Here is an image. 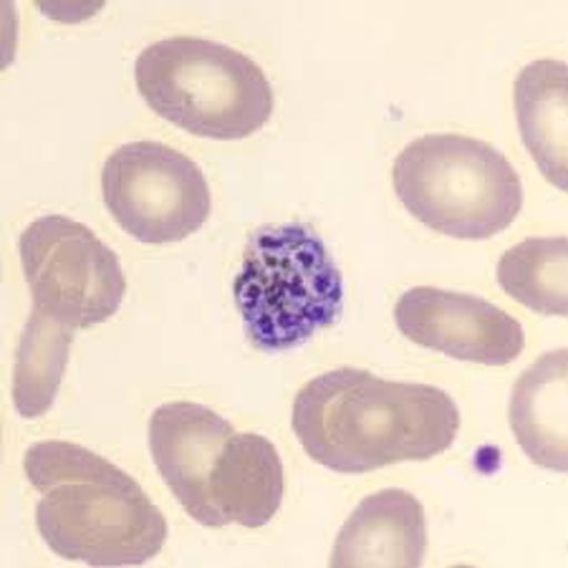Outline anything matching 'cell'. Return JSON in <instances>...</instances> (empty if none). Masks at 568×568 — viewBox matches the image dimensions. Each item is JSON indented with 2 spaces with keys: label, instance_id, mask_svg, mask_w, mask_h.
<instances>
[{
  "label": "cell",
  "instance_id": "obj_1",
  "mask_svg": "<svg viewBox=\"0 0 568 568\" xmlns=\"http://www.w3.org/2000/svg\"><path fill=\"white\" fill-rule=\"evenodd\" d=\"M291 427L311 460L362 475L447 453L460 412L450 394L429 384L389 382L342 366L301 387Z\"/></svg>",
  "mask_w": 568,
  "mask_h": 568
},
{
  "label": "cell",
  "instance_id": "obj_2",
  "mask_svg": "<svg viewBox=\"0 0 568 568\" xmlns=\"http://www.w3.org/2000/svg\"><path fill=\"white\" fill-rule=\"evenodd\" d=\"M23 470L41 493L36 526L53 554L89 566H140L168 544V520L122 467L77 443L43 439Z\"/></svg>",
  "mask_w": 568,
  "mask_h": 568
},
{
  "label": "cell",
  "instance_id": "obj_3",
  "mask_svg": "<svg viewBox=\"0 0 568 568\" xmlns=\"http://www.w3.org/2000/svg\"><path fill=\"white\" fill-rule=\"evenodd\" d=\"M134 81L154 114L205 140H245L273 114V89L258 63L197 36L146 45L136 57Z\"/></svg>",
  "mask_w": 568,
  "mask_h": 568
},
{
  "label": "cell",
  "instance_id": "obj_4",
  "mask_svg": "<svg viewBox=\"0 0 568 568\" xmlns=\"http://www.w3.org/2000/svg\"><path fill=\"white\" fill-rule=\"evenodd\" d=\"M233 296L255 349L281 354L336 324L344 278L326 243L308 225H268L245 245Z\"/></svg>",
  "mask_w": 568,
  "mask_h": 568
},
{
  "label": "cell",
  "instance_id": "obj_5",
  "mask_svg": "<svg viewBox=\"0 0 568 568\" xmlns=\"http://www.w3.org/2000/svg\"><path fill=\"white\" fill-rule=\"evenodd\" d=\"M392 185L412 215L460 241H488L518 217L524 185L496 146L467 134H425L397 154Z\"/></svg>",
  "mask_w": 568,
  "mask_h": 568
},
{
  "label": "cell",
  "instance_id": "obj_6",
  "mask_svg": "<svg viewBox=\"0 0 568 568\" xmlns=\"http://www.w3.org/2000/svg\"><path fill=\"white\" fill-rule=\"evenodd\" d=\"M102 197L119 227L144 245L185 241L213 210L203 170L162 142L116 146L102 168Z\"/></svg>",
  "mask_w": 568,
  "mask_h": 568
},
{
  "label": "cell",
  "instance_id": "obj_7",
  "mask_svg": "<svg viewBox=\"0 0 568 568\" xmlns=\"http://www.w3.org/2000/svg\"><path fill=\"white\" fill-rule=\"evenodd\" d=\"M18 255L33 306L77 332L104 324L122 306V263L84 223L67 215L36 217L21 233Z\"/></svg>",
  "mask_w": 568,
  "mask_h": 568
},
{
  "label": "cell",
  "instance_id": "obj_8",
  "mask_svg": "<svg viewBox=\"0 0 568 568\" xmlns=\"http://www.w3.org/2000/svg\"><path fill=\"white\" fill-rule=\"evenodd\" d=\"M394 324L412 344L460 362L506 366L524 354L518 318L473 293L417 286L402 293Z\"/></svg>",
  "mask_w": 568,
  "mask_h": 568
},
{
  "label": "cell",
  "instance_id": "obj_9",
  "mask_svg": "<svg viewBox=\"0 0 568 568\" xmlns=\"http://www.w3.org/2000/svg\"><path fill=\"white\" fill-rule=\"evenodd\" d=\"M233 433L225 417L197 402H168L150 417V453L160 478L187 516L205 528L227 526L215 508L210 475Z\"/></svg>",
  "mask_w": 568,
  "mask_h": 568
},
{
  "label": "cell",
  "instance_id": "obj_10",
  "mask_svg": "<svg viewBox=\"0 0 568 568\" xmlns=\"http://www.w3.org/2000/svg\"><path fill=\"white\" fill-rule=\"evenodd\" d=\"M427 551L425 508L407 490L366 496L338 530L332 568H417Z\"/></svg>",
  "mask_w": 568,
  "mask_h": 568
},
{
  "label": "cell",
  "instance_id": "obj_11",
  "mask_svg": "<svg viewBox=\"0 0 568 568\" xmlns=\"http://www.w3.org/2000/svg\"><path fill=\"white\" fill-rule=\"evenodd\" d=\"M510 427L520 450L538 467L568 470V352L540 356L510 394Z\"/></svg>",
  "mask_w": 568,
  "mask_h": 568
},
{
  "label": "cell",
  "instance_id": "obj_12",
  "mask_svg": "<svg viewBox=\"0 0 568 568\" xmlns=\"http://www.w3.org/2000/svg\"><path fill=\"white\" fill-rule=\"evenodd\" d=\"M210 490L225 524L263 528L278 513L286 493L276 445L255 433H233L210 475Z\"/></svg>",
  "mask_w": 568,
  "mask_h": 568
},
{
  "label": "cell",
  "instance_id": "obj_13",
  "mask_svg": "<svg viewBox=\"0 0 568 568\" xmlns=\"http://www.w3.org/2000/svg\"><path fill=\"white\" fill-rule=\"evenodd\" d=\"M518 130L544 178L566 190L568 170V71L558 59H538L520 69L516 87Z\"/></svg>",
  "mask_w": 568,
  "mask_h": 568
},
{
  "label": "cell",
  "instance_id": "obj_14",
  "mask_svg": "<svg viewBox=\"0 0 568 568\" xmlns=\"http://www.w3.org/2000/svg\"><path fill=\"white\" fill-rule=\"evenodd\" d=\"M77 328L43 308H31L13 366V407L33 419L51 409L57 399Z\"/></svg>",
  "mask_w": 568,
  "mask_h": 568
},
{
  "label": "cell",
  "instance_id": "obj_15",
  "mask_svg": "<svg viewBox=\"0 0 568 568\" xmlns=\"http://www.w3.org/2000/svg\"><path fill=\"white\" fill-rule=\"evenodd\" d=\"M498 283L513 301L536 314L568 316V241L528 237L498 261Z\"/></svg>",
  "mask_w": 568,
  "mask_h": 568
}]
</instances>
